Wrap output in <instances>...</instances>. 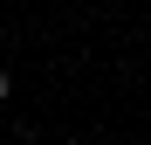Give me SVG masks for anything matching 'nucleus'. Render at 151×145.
<instances>
[{
    "instance_id": "nucleus-1",
    "label": "nucleus",
    "mask_w": 151,
    "mask_h": 145,
    "mask_svg": "<svg viewBox=\"0 0 151 145\" xmlns=\"http://www.w3.org/2000/svg\"><path fill=\"white\" fill-rule=\"evenodd\" d=\"M7 90H14V76H7V69H0V97H7Z\"/></svg>"
}]
</instances>
